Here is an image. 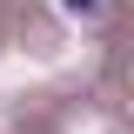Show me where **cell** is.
Wrapping results in <instances>:
<instances>
[{
  "instance_id": "6da1fadb",
  "label": "cell",
  "mask_w": 134,
  "mask_h": 134,
  "mask_svg": "<svg viewBox=\"0 0 134 134\" xmlns=\"http://www.w3.org/2000/svg\"><path fill=\"white\" fill-rule=\"evenodd\" d=\"M67 7H81V14H87V7H100V0H67Z\"/></svg>"
}]
</instances>
